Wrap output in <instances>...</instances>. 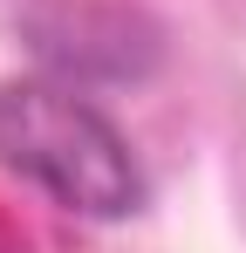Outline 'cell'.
Here are the masks:
<instances>
[{
	"instance_id": "1",
	"label": "cell",
	"mask_w": 246,
	"mask_h": 253,
	"mask_svg": "<svg viewBox=\"0 0 246 253\" xmlns=\"http://www.w3.org/2000/svg\"><path fill=\"white\" fill-rule=\"evenodd\" d=\"M0 171L28 178L82 219H123L144 206V171L123 130L69 83H0Z\"/></svg>"
}]
</instances>
